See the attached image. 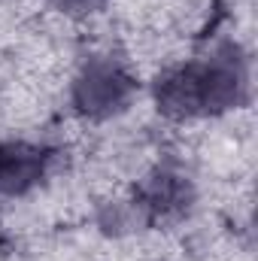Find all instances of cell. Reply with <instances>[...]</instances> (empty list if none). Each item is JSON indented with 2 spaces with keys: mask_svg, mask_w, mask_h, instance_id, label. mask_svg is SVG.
<instances>
[{
  "mask_svg": "<svg viewBox=\"0 0 258 261\" xmlns=\"http://www.w3.org/2000/svg\"><path fill=\"white\" fill-rule=\"evenodd\" d=\"M46 170V152L34 143L12 140L0 146V192L3 195H21L31 186L40 182Z\"/></svg>",
  "mask_w": 258,
  "mask_h": 261,
  "instance_id": "obj_1",
  "label": "cell"
},
{
  "mask_svg": "<svg viewBox=\"0 0 258 261\" xmlns=\"http://www.w3.org/2000/svg\"><path fill=\"white\" fill-rule=\"evenodd\" d=\"M128 88L131 79L122 73V67L104 61V64H91L85 70V76L76 85V94L88 113H110L125 100Z\"/></svg>",
  "mask_w": 258,
  "mask_h": 261,
  "instance_id": "obj_2",
  "label": "cell"
},
{
  "mask_svg": "<svg viewBox=\"0 0 258 261\" xmlns=\"http://www.w3.org/2000/svg\"><path fill=\"white\" fill-rule=\"evenodd\" d=\"M61 6H70V9H91L94 0H58Z\"/></svg>",
  "mask_w": 258,
  "mask_h": 261,
  "instance_id": "obj_3",
  "label": "cell"
}]
</instances>
